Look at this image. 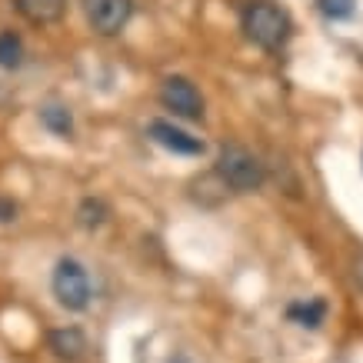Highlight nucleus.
<instances>
[{
    "label": "nucleus",
    "instance_id": "1",
    "mask_svg": "<svg viewBox=\"0 0 363 363\" xmlns=\"http://www.w3.org/2000/svg\"><path fill=\"white\" fill-rule=\"evenodd\" d=\"M290 17L270 0H250L243 7V33L264 50H280L290 40Z\"/></svg>",
    "mask_w": 363,
    "mask_h": 363
},
{
    "label": "nucleus",
    "instance_id": "2",
    "mask_svg": "<svg viewBox=\"0 0 363 363\" xmlns=\"http://www.w3.org/2000/svg\"><path fill=\"white\" fill-rule=\"evenodd\" d=\"M54 297L60 307L67 310H87L90 307V297H94V284H90V274L87 267L74 260V257H64L57 260L54 267Z\"/></svg>",
    "mask_w": 363,
    "mask_h": 363
},
{
    "label": "nucleus",
    "instance_id": "3",
    "mask_svg": "<svg viewBox=\"0 0 363 363\" xmlns=\"http://www.w3.org/2000/svg\"><path fill=\"white\" fill-rule=\"evenodd\" d=\"M217 174H220V180L230 190L247 194V190L264 187L267 170L250 150H243V147H223L220 157H217Z\"/></svg>",
    "mask_w": 363,
    "mask_h": 363
},
{
    "label": "nucleus",
    "instance_id": "4",
    "mask_svg": "<svg viewBox=\"0 0 363 363\" xmlns=\"http://www.w3.org/2000/svg\"><path fill=\"white\" fill-rule=\"evenodd\" d=\"M84 13L100 37H113L130 23L133 0H84Z\"/></svg>",
    "mask_w": 363,
    "mask_h": 363
},
{
    "label": "nucleus",
    "instance_id": "5",
    "mask_svg": "<svg viewBox=\"0 0 363 363\" xmlns=\"http://www.w3.org/2000/svg\"><path fill=\"white\" fill-rule=\"evenodd\" d=\"M160 104L167 111H174L177 117H187V121L203 117V97L187 77H167L164 87H160Z\"/></svg>",
    "mask_w": 363,
    "mask_h": 363
},
{
    "label": "nucleus",
    "instance_id": "6",
    "mask_svg": "<svg viewBox=\"0 0 363 363\" xmlns=\"http://www.w3.org/2000/svg\"><path fill=\"white\" fill-rule=\"evenodd\" d=\"M150 137H154L164 150H174V154H184V157L203 154V140H200V137H190L187 130L174 127L170 121H150Z\"/></svg>",
    "mask_w": 363,
    "mask_h": 363
},
{
    "label": "nucleus",
    "instance_id": "7",
    "mask_svg": "<svg viewBox=\"0 0 363 363\" xmlns=\"http://www.w3.org/2000/svg\"><path fill=\"white\" fill-rule=\"evenodd\" d=\"M47 343H50V350H54L57 360H67V363H80L90 350L87 337H84L77 327H60V330H54L47 337Z\"/></svg>",
    "mask_w": 363,
    "mask_h": 363
},
{
    "label": "nucleus",
    "instance_id": "8",
    "mask_svg": "<svg viewBox=\"0 0 363 363\" xmlns=\"http://www.w3.org/2000/svg\"><path fill=\"white\" fill-rule=\"evenodd\" d=\"M13 11L27 23L47 27V23H57L67 13V0H13Z\"/></svg>",
    "mask_w": 363,
    "mask_h": 363
},
{
    "label": "nucleus",
    "instance_id": "9",
    "mask_svg": "<svg viewBox=\"0 0 363 363\" xmlns=\"http://www.w3.org/2000/svg\"><path fill=\"white\" fill-rule=\"evenodd\" d=\"M21 60H23V40L13 30H4L0 33V67L13 70V67H21Z\"/></svg>",
    "mask_w": 363,
    "mask_h": 363
},
{
    "label": "nucleus",
    "instance_id": "10",
    "mask_svg": "<svg viewBox=\"0 0 363 363\" xmlns=\"http://www.w3.org/2000/svg\"><path fill=\"white\" fill-rule=\"evenodd\" d=\"M107 217H111V210H107V203H104V200H97V197H87L77 207V223H80V227H87V230L100 227Z\"/></svg>",
    "mask_w": 363,
    "mask_h": 363
},
{
    "label": "nucleus",
    "instance_id": "11",
    "mask_svg": "<svg viewBox=\"0 0 363 363\" xmlns=\"http://www.w3.org/2000/svg\"><path fill=\"white\" fill-rule=\"evenodd\" d=\"M40 121H44V127H50L54 133H60V137H70V130H74L70 111L60 107V104H47L44 111H40Z\"/></svg>",
    "mask_w": 363,
    "mask_h": 363
},
{
    "label": "nucleus",
    "instance_id": "12",
    "mask_svg": "<svg viewBox=\"0 0 363 363\" xmlns=\"http://www.w3.org/2000/svg\"><path fill=\"white\" fill-rule=\"evenodd\" d=\"M327 313V303L323 300H310V303H294L290 307V317L297 320L300 327H317L320 320Z\"/></svg>",
    "mask_w": 363,
    "mask_h": 363
},
{
    "label": "nucleus",
    "instance_id": "13",
    "mask_svg": "<svg viewBox=\"0 0 363 363\" xmlns=\"http://www.w3.org/2000/svg\"><path fill=\"white\" fill-rule=\"evenodd\" d=\"M320 13H327L330 21H343V17H350L353 7H357V0H317Z\"/></svg>",
    "mask_w": 363,
    "mask_h": 363
},
{
    "label": "nucleus",
    "instance_id": "14",
    "mask_svg": "<svg viewBox=\"0 0 363 363\" xmlns=\"http://www.w3.org/2000/svg\"><path fill=\"white\" fill-rule=\"evenodd\" d=\"M17 217V203L13 200H4L0 197V223H11Z\"/></svg>",
    "mask_w": 363,
    "mask_h": 363
},
{
    "label": "nucleus",
    "instance_id": "15",
    "mask_svg": "<svg viewBox=\"0 0 363 363\" xmlns=\"http://www.w3.org/2000/svg\"><path fill=\"white\" fill-rule=\"evenodd\" d=\"M353 277H357V284L363 286V253H357V257H353Z\"/></svg>",
    "mask_w": 363,
    "mask_h": 363
},
{
    "label": "nucleus",
    "instance_id": "16",
    "mask_svg": "<svg viewBox=\"0 0 363 363\" xmlns=\"http://www.w3.org/2000/svg\"><path fill=\"white\" fill-rule=\"evenodd\" d=\"M170 363H190V360H187V357H174V360H170Z\"/></svg>",
    "mask_w": 363,
    "mask_h": 363
}]
</instances>
